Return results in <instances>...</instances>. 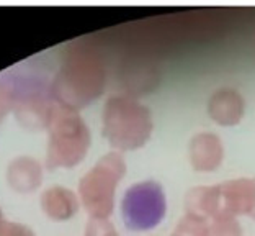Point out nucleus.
<instances>
[{"mask_svg":"<svg viewBox=\"0 0 255 236\" xmlns=\"http://www.w3.org/2000/svg\"><path fill=\"white\" fill-rule=\"evenodd\" d=\"M170 236H180V235H177V233H172Z\"/></svg>","mask_w":255,"mask_h":236,"instance_id":"obj_17","label":"nucleus"},{"mask_svg":"<svg viewBox=\"0 0 255 236\" xmlns=\"http://www.w3.org/2000/svg\"><path fill=\"white\" fill-rule=\"evenodd\" d=\"M0 223H2V214H0Z\"/></svg>","mask_w":255,"mask_h":236,"instance_id":"obj_18","label":"nucleus"},{"mask_svg":"<svg viewBox=\"0 0 255 236\" xmlns=\"http://www.w3.org/2000/svg\"><path fill=\"white\" fill-rule=\"evenodd\" d=\"M246 113V100L239 90L221 87L214 90L208 100V115L214 123L221 126H234L241 123Z\"/></svg>","mask_w":255,"mask_h":236,"instance_id":"obj_8","label":"nucleus"},{"mask_svg":"<svg viewBox=\"0 0 255 236\" xmlns=\"http://www.w3.org/2000/svg\"><path fill=\"white\" fill-rule=\"evenodd\" d=\"M208 230H210V220L193 214H185L177 223L173 233L180 236H208Z\"/></svg>","mask_w":255,"mask_h":236,"instance_id":"obj_12","label":"nucleus"},{"mask_svg":"<svg viewBox=\"0 0 255 236\" xmlns=\"http://www.w3.org/2000/svg\"><path fill=\"white\" fill-rule=\"evenodd\" d=\"M121 218L132 232H147L164 220L167 212L165 192L159 182L142 181L125 192L121 199Z\"/></svg>","mask_w":255,"mask_h":236,"instance_id":"obj_5","label":"nucleus"},{"mask_svg":"<svg viewBox=\"0 0 255 236\" xmlns=\"http://www.w3.org/2000/svg\"><path fill=\"white\" fill-rule=\"evenodd\" d=\"M41 205L44 214L49 215L53 220H67L79 210V200L75 194L59 186L51 187L43 194Z\"/></svg>","mask_w":255,"mask_h":236,"instance_id":"obj_10","label":"nucleus"},{"mask_svg":"<svg viewBox=\"0 0 255 236\" xmlns=\"http://www.w3.org/2000/svg\"><path fill=\"white\" fill-rule=\"evenodd\" d=\"M150 110L132 97H110L103 108V135L113 148L132 151L146 145L152 135Z\"/></svg>","mask_w":255,"mask_h":236,"instance_id":"obj_2","label":"nucleus"},{"mask_svg":"<svg viewBox=\"0 0 255 236\" xmlns=\"http://www.w3.org/2000/svg\"><path fill=\"white\" fill-rule=\"evenodd\" d=\"M107 84V69L100 53L90 44H75L56 79L61 103L80 108L95 100Z\"/></svg>","mask_w":255,"mask_h":236,"instance_id":"obj_1","label":"nucleus"},{"mask_svg":"<svg viewBox=\"0 0 255 236\" xmlns=\"http://www.w3.org/2000/svg\"><path fill=\"white\" fill-rule=\"evenodd\" d=\"M0 236H34V233L23 225L2 222L0 223Z\"/></svg>","mask_w":255,"mask_h":236,"instance_id":"obj_15","label":"nucleus"},{"mask_svg":"<svg viewBox=\"0 0 255 236\" xmlns=\"http://www.w3.org/2000/svg\"><path fill=\"white\" fill-rule=\"evenodd\" d=\"M13 100V90H10L7 85L0 82V118L3 117V113L8 110Z\"/></svg>","mask_w":255,"mask_h":236,"instance_id":"obj_16","label":"nucleus"},{"mask_svg":"<svg viewBox=\"0 0 255 236\" xmlns=\"http://www.w3.org/2000/svg\"><path fill=\"white\" fill-rule=\"evenodd\" d=\"M48 168H72L85 158L90 146V131L77 110L66 103L53 105L48 120Z\"/></svg>","mask_w":255,"mask_h":236,"instance_id":"obj_3","label":"nucleus"},{"mask_svg":"<svg viewBox=\"0 0 255 236\" xmlns=\"http://www.w3.org/2000/svg\"><path fill=\"white\" fill-rule=\"evenodd\" d=\"M219 217L237 218L241 215H255V179H231L218 186Z\"/></svg>","mask_w":255,"mask_h":236,"instance_id":"obj_6","label":"nucleus"},{"mask_svg":"<svg viewBox=\"0 0 255 236\" xmlns=\"http://www.w3.org/2000/svg\"><path fill=\"white\" fill-rule=\"evenodd\" d=\"M185 210L187 214H193L216 220L219 217V189L218 186H200L195 187L185 197Z\"/></svg>","mask_w":255,"mask_h":236,"instance_id":"obj_9","label":"nucleus"},{"mask_svg":"<svg viewBox=\"0 0 255 236\" xmlns=\"http://www.w3.org/2000/svg\"><path fill=\"white\" fill-rule=\"evenodd\" d=\"M7 179L15 191L30 192L41 182V168L30 158H18L8 166Z\"/></svg>","mask_w":255,"mask_h":236,"instance_id":"obj_11","label":"nucleus"},{"mask_svg":"<svg viewBox=\"0 0 255 236\" xmlns=\"http://www.w3.org/2000/svg\"><path fill=\"white\" fill-rule=\"evenodd\" d=\"M208 236H244V232H242L237 218L223 217L210 222Z\"/></svg>","mask_w":255,"mask_h":236,"instance_id":"obj_13","label":"nucleus"},{"mask_svg":"<svg viewBox=\"0 0 255 236\" xmlns=\"http://www.w3.org/2000/svg\"><path fill=\"white\" fill-rule=\"evenodd\" d=\"M188 156L191 168L198 172H213L224 159V145L221 138L211 131L196 133L190 140Z\"/></svg>","mask_w":255,"mask_h":236,"instance_id":"obj_7","label":"nucleus"},{"mask_svg":"<svg viewBox=\"0 0 255 236\" xmlns=\"http://www.w3.org/2000/svg\"><path fill=\"white\" fill-rule=\"evenodd\" d=\"M254 218H255V215H254Z\"/></svg>","mask_w":255,"mask_h":236,"instance_id":"obj_19","label":"nucleus"},{"mask_svg":"<svg viewBox=\"0 0 255 236\" xmlns=\"http://www.w3.org/2000/svg\"><path fill=\"white\" fill-rule=\"evenodd\" d=\"M125 172L126 164L123 156L118 151H112L80 179V199L92 218H108L112 215L115 192Z\"/></svg>","mask_w":255,"mask_h":236,"instance_id":"obj_4","label":"nucleus"},{"mask_svg":"<svg viewBox=\"0 0 255 236\" xmlns=\"http://www.w3.org/2000/svg\"><path fill=\"white\" fill-rule=\"evenodd\" d=\"M85 236H120L107 218H90Z\"/></svg>","mask_w":255,"mask_h":236,"instance_id":"obj_14","label":"nucleus"}]
</instances>
